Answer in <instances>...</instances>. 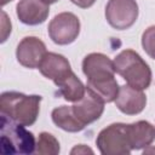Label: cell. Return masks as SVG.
I'll list each match as a JSON object with an SVG mask.
<instances>
[{"label": "cell", "instance_id": "6da1fadb", "mask_svg": "<svg viewBox=\"0 0 155 155\" xmlns=\"http://www.w3.org/2000/svg\"><path fill=\"white\" fill-rule=\"evenodd\" d=\"M41 101L42 97L38 94L7 91L0 96V113L17 124L31 126L39 116Z\"/></svg>", "mask_w": 155, "mask_h": 155}, {"label": "cell", "instance_id": "7a4b0ae2", "mask_svg": "<svg viewBox=\"0 0 155 155\" xmlns=\"http://www.w3.org/2000/svg\"><path fill=\"white\" fill-rule=\"evenodd\" d=\"M115 73H117L127 85L147 90L151 84V69L149 64L136 51L127 48L121 51L114 59Z\"/></svg>", "mask_w": 155, "mask_h": 155}, {"label": "cell", "instance_id": "3957f363", "mask_svg": "<svg viewBox=\"0 0 155 155\" xmlns=\"http://www.w3.org/2000/svg\"><path fill=\"white\" fill-rule=\"evenodd\" d=\"M1 137L0 150L2 154H33L36 149L34 134L25 128L24 125L10 120L1 115Z\"/></svg>", "mask_w": 155, "mask_h": 155}, {"label": "cell", "instance_id": "277c9868", "mask_svg": "<svg viewBox=\"0 0 155 155\" xmlns=\"http://www.w3.org/2000/svg\"><path fill=\"white\" fill-rule=\"evenodd\" d=\"M96 145L103 155H128L132 149L127 124L115 122L103 128L96 138Z\"/></svg>", "mask_w": 155, "mask_h": 155}, {"label": "cell", "instance_id": "5b68a950", "mask_svg": "<svg viewBox=\"0 0 155 155\" xmlns=\"http://www.w3.org/2000/svg\"><path fill=\"white\" fill-rule=\"evenodd\" d=\"M50 39L57 45H69L80 34V21L73 12H61L56 15L47 27Z\"/></svg>", "mask_w": 155, "mask_h": 155}, {"label": "cell", "instance_id": "8992f818", "mask_svg": "<svg viewBox=\"0 0 155 155\" xmlns=\"http://www.w3.org/2000/svg\"><path fill=\"white\" fill-rule=\"evenodd\" d=\"M138 4L136 0H109L105 6V19L117 30L131 28L138 18Z\"/></svg>", "mask_w": 155, "mask_h": 155}, {"label": "cell", "instance_id": "52a82bcc", "mask_svg": "<svg viewBox=\"0 0 155 155\" xmlns=\"http://www.w3.org/2000/svg\"><path fill=\"white\" fill-rule=\"evenodd\" d=\"M46 52V45L44 41L36 36H25L17 45L16 58L21 65L35 69L39 68Z\"/></svg>", "mask_w": 155, "mask_h": 155}, {"label": "cell", "instance_id": "ba28073f", "mask_svg": "<svg viewBox=\"0 0 155 155\" xmlns=\"http://www.w3.org/2000/svg\"><path fill=\"white\" fill-rule=\"evenodd\" d=\"M104 102L97 96L94 94L92 91H90L86 87V92L84 94V97L75 102L73 107V110L75 113V115L78 116V119L85 125H90L94 121H97L103 111H104Z\"/></svg>", "mask_w": 155, "mask_h": 155}, {"label": "cell", "instance_id": "9c48e42d", "mask_svg": "<svg viewBox=\"0 0 155 155\" xmlns=\"http://www.w3.org/2000/svg\"><path fill=\"white\" fill-rule=\"evenodd\" d=\"M82 73L87 80H99L115 76L114 61L103 53L92 52L82 59Z\"/></svg>", "mask_w": 155, "mask_h": 155}, {"label": "cell", "instance_id": "30bf717a", "mask_svg": "<svg viewBox=\"0 0 155 155\" xmlns=\"http://www.w3.org/2000/svg\"><path fill=\"white\" fill-rule=\"evenodd\" d=\"M117 109L126 115H137L142 113L147 105V96L143 90L134 88L130 85L120 86L115 99Z\"/></svg>", "mask_w": 155, "mask_h": 155}, {"label": "cell", "instance_id": "8fae6325", "mask_svg": "<svg viewBox=\"0 0 155 155\" xmlns=\"http://www.w3.org/2000/svg\"><path fill=\"white\" fill-rule=\"evenodd\" d=\"M50 13L48 4L42 0H19L16 6L18 19L27 25H38L44 23Z\"/></svg>", "mask_w": 155, "mask_h": 155}, {"label": "cell", "instance_id": "7c38bea8", "mask_svg": "<svg viewBox=\"0 0 155 155\" xmlns=\"http://www.w3.org/2000/svg\"><path fill=\"white\" fill-rule=\"evenodd\" d=\"M38 69L45 78L52 80L54 84L71 71L69 61L63 54L56 52H46Z\"/></svg>", "mask_w": 155, "mask_h": 155}, {"label": "cell", "instance_id": "4fadbf2b", "mask_svg": "<svg viewBox=\"0 0 155 155\" xmlns=\"http://www.w3.org/2000/svg\"><path fill=\"white\" fill-rule=\"evenodd\" d=\"M128 139L132 150H140L155 140V127L145 120L127 124Z\"/></svg>", "mask_w": 155, "mask_h": 155}, {"label": "cell", "instance_id": "5bb4252c", "mask_svg": "<svg viewBox=\"0 0 155 155\" xmlns=\"http://www.w3.org/2000/svg\"><path fill=\"white\" fill-rule=\"evenodd\" d=\"M54 85L59 90L58 94L62 96L65 101L73 102V103L80 101L86 92V86L75 75V73L73 70L68 75H65L63 79L57 81Z\"/></svg>", "mask_w": 155, "mask_h": 155}, {"label": "cell", "instance_id": "9a60e30c", "mask_svg": "<svg viewBox=\"0 0 155 155\" xmlns=\"http://www.w3.org/2000/svg\"><path fill=\"white\" fill-rule=\"evenodd\" d=\"M51 119L57 127L67 132H80L86 127L75 115L73 107L69 105L54 108L51 113Z\"/></svg>", "mask_w": 155, "mask_h": 155}, {"label": "cell", "instance_id": "2e32d148", "mask_svg": "<svg viewBox=\"0 0 155 155\" xmlns=\"http://www.w3.org/2000/svg\"><path fill=\"white\" fill-rule=\"evenodd\" d=\"M86 87L97 94L104 103L115 102L120 86L115 79V76L99 79V80H87Z\"/></svg>", "mask_w": 155, "mask_h": 155}, {"label": "cell", "instance_id": "e0dca14e", "mask_svg": "<svg viewBox=\"0 0 155 155\" xmlns=\"http://www.w3.org/2000/svg\"><path fill=\"white\" fill-rule=\"evenodd\" d=\"M35 151L42 155H57L61 151L59 142L53 134L48 132H41L38 137Z\"/></svg>", "mask_w": 155, "mask_h": 155}, {"label": "cell", "instance_id": "ac0fdd59", "mask_svg": "<svg viewBox=\"0 0 155 155\" xmlns=\"http://www.w3.org/2000/svg\"><path fill=\"white\" fill-rule=\"evenodd\" d=\"M142 46L147 54L155 59V25L148 27L142 34Z\"/></svg>", "mask_w": 155, "mask_h": 155}, {"label": "cell", "instance_id": "d6986e66", "mask_svg": "<svg viewBox=\"0 0 155 155\" xmlns=\"http://www.w3.org/2000/svg\"><path fill=\"white\" fill-rule=\"evenodd\" d=\"M2 21H1V42H5L7 36L11 34V22L7 18V15L2 11Z\"/></svg>", "mask_w": 155, "mask_h": 155}, {"label": "cell", "instance_id": "ffe728a7", "mask_svg": "<svg viewBox=\"0 0 155 155\" xmlns=\"http://www.w3.org/2000/svg\"><path fill=\"white\" fill-rule=\"evenodd\" d=\"M87 153L88 154H93V150L91 148H88L87 145H84V144H79V145L74 147L71 149V151H70L71 155H75V154L80 155V154H87Z\"/></svg>", "mask_w": 155, "mask_h": 155}, {"label": "cell", "instance_id": "44dd1931", "mask_svg": "<svg viewBox=\"0 0 155 155\" xmlns=\"http://www.w3.org/2000/svg\"><path fill=\"white\" fill-rule=\"evenodd\" d=\"M70 1L81 8H88L96 2V0H70Z\"/></svg>", "mask_w": 155, "mask_h": 155}, {"label": "cell", "instance_id": "7402d4cb", "mask_svg": "<svg viewBox=\"0 0 155 155\" xmlns=\"http://www.w3.org/2000/svg\"><path fill=\"white\" fill-rule=\"evenodd\" d=\"M44 2H46V4H48V5H51V4H54V2H57L58 0H42Z\"/></svg>", "mask_w": 155, "mask_h": 155}, {"label": "cell", "instance_id": "603a6c76", "mask_svg": "<svg viewBox=\"0 0 155 155\" xmlns=\"http://www.w3.org/2000/svg\"><path fill=\"white\" fill-rule=\"evenodd\" d=\"M10 1H12V0H0V2H1V6H5L6 4H8Z\"/></svg>", "mask_w": 155, "mask_h": 155}]
</instances>
